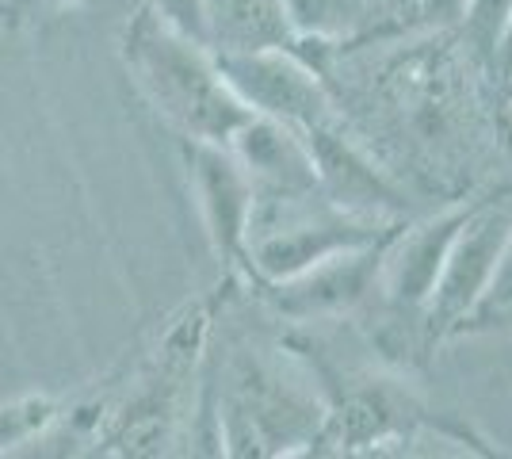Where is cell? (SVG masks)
Masks as SVG:
<instances>
[{
    "instance_id": "cell-1",
    "label": "cell",
    "mask_w": 512,
    "mask_h": 459,
    "mask_svg": "<svg viewBox=\"0 0 512 459\" xmlns=\"http://www.w3.org/2000/svg\"><path fill=\"white\" fill-rule=\"evenodd\" d=\"M123 58L153 108L192 142L230 146V138L253 119L222 81L211 50L172 31L150 4L130 20Z\"/></svg>"
},
{
    "instance_id": "cell-2",
    "label": "cell",
    "mask_w": 512,
    "mask_h": 459,
    "mask_svg": "<svg viewBox=\"0 0 512 459\" xmlns=\"http://www.w3.org/2000/svg\"><path fill=\"white\" fill-rule=\"evenodd\" d=\"M329 414L314 387L264 360H237L218 410L222 459H279L318 437Z\"/></svg>"
},
{
    "instance_id": "cell-3",
    "label": "cell",
    "mask_w": 512,
    "mask_h": 459,
    "mask_svg": "<svg viewBox=\"0 0 512 459\" xmlns=\"http://www.w3.org/2000/svg\"><path fill=\"white\" fill-rule=\"evenodd\" d=\"M214 66L253 115L276 119L299 134L337 119L329 92L318 81V73L299 58V50L214 54Z\"/></svg>"
},
{
    "instance_id": "cell-4",
    "label": "cell",
    "mask_w": 512,
    "mask_h": 459,
    "mask_svg": "<svg viewBox=\"0 0 512 459\" xmlns=\"http://www.w3.org/2000/svg\"><path fill=\"white\" fill-rule=\"evenodd\" d=\"M512 234V199H490V203H474L470 219L463 222L459 238L451 245L444 272L432 287L425 303L428 329L455 333L459 322H467L470 310L482 303L486 287L493 280V268L501 261V249Z\"/></svg>"
},
{
    "instance_id": "cell-5",
    "label": "cell",
    "mask_w": 512,
    "mask_h": 459,
    "mask_svg": "<svg viewBox=\"0 0 512 459\" xmlns=\"http://www.w3.org/2000/svg\"><path fill=\"white\" fill-rule=\"evenodd\" d=\"M302 142L310 150L314 173L329 203H337L348 215L375 222H406L409 203L406 196L394 188V180L383 176L367 157H363L348 138H344L341 123H325L314 131H302Z\"/></svg>"
},
{
    "instance_id": "cell-6",
    "label": "cell",
    "mask_w": 512,
    "mask_h": 459,
    "mask_svg": "<svg viewBox=\"0 0 512 459\" xmlns=\"http://www.w3.org/2000/svg\"><path fill=\"white\" fill-rule=\"evenodd\" d=\"M390 238L341 253V257H329V261L314 264L299 276L283 280V284H272V303L291 318H341L348 310H356L379 287V272H383Z\"/></svg>"
},
{
    "instance_id": "cell-7",
    "label": "cell",
    "mask_w": 512,
    "mask_h": 459,
    "mask_svg": "<svg viewBox=\"0 0 512 459\" xmlns=\"http://www.w3.org/2000/svg\"><path fill=\"white\" fill-rule=\"evenodd\" d=\"M470 211H474V203H455V207L417 222V226H402L390 238L383 272H379V291L390 303L402 306V310H425L428 295L440 280L444 261H448L463 222L470 219Z\"/></svg>"
},
{
    "instance_id": "cell-8",
    "label": "cell",
    "mask_w": 512,
    "mask_h": 459,
    "mask_svg": "<svg viewBox=\"0 0 512 459\" xmlns=\"http://www.w3.org/2000/svg\"><path fill=\"white\" fill-rule=\"evenodd\" d=\"M184 157L192 169L199 211H203L214 249L226 261L245 257V234H249V215H253V180L245 176V169L237 165V157L226 146L184 138Z\"/></svg>"
},
{
    "instance_id": "cell-9",
    "label": "cell",
    "mask_w": 512,
    "mask_h": 459,
    "mask_svg": "<svg viewBox=\"0 0 512 459\" xmlns=\"http://www.w3.org/2000/svg\"><path fill=\"white\" fill-rule=\"evenodd\" d=\"M226 150L234 153L237 165L253 180V196H310V192H321L302 134L276 123V119L253 115L230 138Z\"/></svg>"
},
{
    "instance_id": "cell-10",
    "label": "cell",
    "mask_w": 512,
    "mask_h": 459,
    "mask_svg": "<svg viewBox=\"0 0 512 459\" xmlns=\"http://www.w3.org/2000/svg\"><path fill=\"white\" fill-rule=\"evenodd\" d=\"M203 20L211 54H256L295 46L283 0H203Z\"/></svg>"
},
{
    "instance_id": "cell-11",
    "label": "cell",
    "mask_w": 512,
    "mask_h": 459,
    "mask_svg": "<svg viewBox=\"0 0 512 459\" xmlns=\"http://www.w3.org/2000/svg\"><path fill=\"white\" fill-rule=\"evenodd\" d=\"M287 20L299 43H352L363 35H375L390 16L379 0H283Z\"/></svg>"
},
{
    "instance_id": "cell-12",
    "label": "cell",
    "mask_w": 512,
    "mask_h": 459,
    "mask_svg": "<svg viewBox=\"0 0 512 459\" xmlns=\"http://www.w3.org/2000/svg\"><path fill=\"white\" fill-rule=\"evenodd\" d=\"M360 459H482L474 448L459 444V440H444L436 433H417V437L402 440H379L367 448Z\"/></svg>"
},
{
    "instance_id": "cell-13",
    "label": "cell",
    "mask_w": 512,
    "mask_h": 459,
    "mask_svg": "<svg viewBox=\"0 0 512 459\" xmlns=\"http://www.w3.org/2000/svg\"><path fill=\"white\" fill-rule=\"evenodd\" d=\"M512 20V0H467V16H463V31L467 39L478 46V54L493 66L497 43L505 35V23Z\"/></svg>"
},
{
    "instance_id": "cell-14",
    "label": "cell",
    "mask_w": 512,
    "mask_h": 459,
    "mask_svg": "<svg viewBox=\"0 0 512 459\" xmlns=\"http://www.w3.org/2000/svg\"><path fill=\"white\" fill-rule=\"evenodd\" d=\"M54 417L50 398H20V402H0V456L16 448L20 440L39 433L46 421Z\"/></svg>"
},
{
    "instance_id": "cell-15",
    "label": "cell",
    "mask_w": 512,
    "mask_h": 459,
    "mask_svg": "<svg viewBox=\"0 0 512 459\" xmlns=\"http://www.w3.org/2000/svg\"><path fill=\"white\" fill-rule=\"evenodd\" d=\"M512 306V234L505 241V249H501V261L493 268V280L486 287V295H482V303L470 310L467 322H459L455 333H478V329H490V322L501 314V310H509Z\"/></svg>"
},
{
    "instance_id": "cell-16",
    "label": "cell",
    "mask_w": 512,
    "mask_h": 459,
    "mask_svg": "<svg viewBox=\"0 0 512 459\" xmlns=\"http://www.w3.org/2000/svg\"><path fill=\"white\" fill-rule=\"evenodd\" d=\"M150 8L169 23L172 31L188 35L192 43L207 46V20H203V0H150Z\"/></svg>"
},
{
    "instance_id": "cell-17",
    "label": "cell",
    "mask_w": 512,
    "mask_h": 459,
    "mask_svg": "<svg viewBox=\"0 0 512 459\" xmlns=\"http://www.w3.org/2000/svg\"><path fill=\"white\" fill-rule=\"evenodd\" d=\"M279 459H348V444H344V437L337 429L325 425L318 437H310L306 444H299V448L283 452Z\"/></svg>"
},
{
    "instance_id": "cell-18",
    "label": "cell",
    "mask_w": 512,
    "mask_h": 459,
    "mask_svg": "<svg viewBox=\"0 0 512 459\" xmlns=\"http://www.w3.org/2000/svg\"><path fill=\"white\" fill-rule=\"evenodd\" d=\"M467 16V0H417V23L425 27H459Z\"/></svg>"
},
{
    "instance_id": "cell-19",
    "label": "cell",
    "mask_w": 512,
    "mask_h": 459,
    "mask_svg": "<svg viewBox=\"0 0 512 459\" xmlns=\"http://www.w3.org/2000/svg\"><path fill=\"white\" fill-rule=\"evenodd\" d=\"M390 23H409L417 20V0H379Z\"/></svg>"
},
{
    "instance_id": "cell-20",
    "label": "cell",
    "mask_w": 512,
    "mask_h": 459,
    "mask_svg": "<svg viewBox=\"0 0 512 459\" xmlns=\"http://www.w3.org/2000/svg\"><path fill=\"white\" fill-rule=\"evenodd\" d=\"M493 69H497L501 77H509V69H512V20L505 23V35H501V43H497V54H493Z\"/></svg>"
},
{
    "instance_id": "cell-21",
    "label": "cell",
    "mask_w": 512,
    "mask_h": 459,
    "mask_svg": "<svg viewBox=\"0 0 512 459\" xmlns=\"http://www.w3.org/2000/svg\"><path fill=\"white\" fill-rule=\"evenodd\" d=\"M77 0H12V12L16 16H35V12H46V8H69Z\"/></svg>"
},
{
    "instance_id": "cell-22",
    "label": "cell",
    "mask_w": 512,
    "mask_h": 459,
    "mask_svg": "<svg viewBox=\"0 0 512 459\" xmlns=\"http://www.w3.org/2000/svg\"><path fill=\"white\" fill-rule=\"evenodd\" d=\"M497 326H501V329H512V306H509V310H501V314H497V318L490 322V329H497Z\"/></svg>"
},
{
    "instance_id": "cell-23",
    "label": "cell",
    "mask_w": 512,
    "mask_h": 459,
    "mask_svg": "<svg viewBox=\"0 0 512 459\" xmlns=\"http://www.w3.org/2000/svg\"><path fill=\"white\" fill-rule=\"evenodd\" d=\"M505 81H509V92H512V69H509V77H505Z\"/></svg>"
},
{
    "instance_id": "cell-24",
    "label": "cell",
    "mask_w": 512,
    "mask_h": 459,
    "mask_svg": "<svg viewBox=\"0 0 512 459\" xmlns=\"http://www.w3.org/2000/svg\"><path fill=\"white\" fill-rule=\"evenodd\" d=\"M509 119H512V104H509Z\"/></svg>"
},
{
    "instance_id": "cell-25",
    "label": "cell",
    "mask_w": 512,
    "mask_h": 459,
    "mask_svg": "<svg viewBox=\"0 0 512 459\" xmlns=\"http://www.w3.org/2000/svg\"><path fill=\"white\" fill-rule=\"evenodd\" d=\"M218 459H222V452H218Z\"/></svg>"
}]
</instances>
